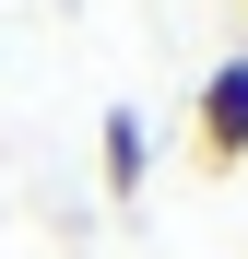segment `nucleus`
<instances>
[{
    "instance_id": "obj_1",
    "label": "nucleus",
    "mask_w": 248,
    "mask_h": 259,
    "mask_svg": "<svg viewBox=\"0 0 248 259\" xmlns=\"http://www.w3.org/2000/svg\"><path fill=\"white\" fill-rule=\"evenodd\" d=\"M189 165H201V177H236V165H248V48L201 82V106H189Z\"/></svg>"
},
{
    "instance_id": "obj_2",
    "label": "nucleus",
    "mask_w": 248,
    "mask_h": 259,
    "mask_svg": "<svg viewBox=\"0 0 248 259\" xmlns=\"http://www.w3.org/2000/svg\"><path fill=\"white\" fill-rule=\"evenodd\" d=\"M95 153H107V200H142L154 142H142V118H130V106H107V142H95Z\"/></svg>"
}]
</instances>
